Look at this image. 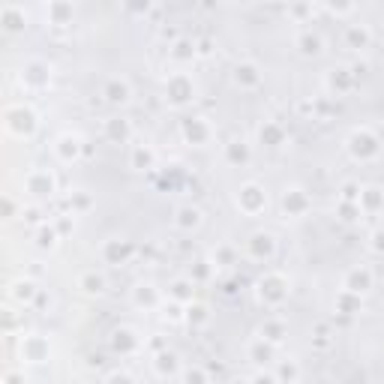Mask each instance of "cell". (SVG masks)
Instances as JSON below:
<instances>
[{
    "mask_svg": "<svg viewBox=\"0 0 384 384\" xmlns=\"http://www.w3.org/2000/svg\"><path fill=\"white\" fill-rule=\"evenodd\" d=\"M36 297H39V286L33 279H16L9 286V301L16 303V306H31V303H36Z\"/></svg>",
    "mask_w": 384,
    "mask_h": 384,
    "instance_id": "d6986e66",
    "label": "cell"
},
{
    "mask_svg": "<svg viewBox=\"0 0 384 384\" xmlns=\"http://www.w3.org/2000/svg\"><path fill=\"white\" fill-rule=\"evenodd\" d=\"M0 27L4 33H24L27 27V12L21 4H4L0 6Z\"/></svg>",
    "mask_w": 384,
    "mask_h": 384,
    "instance_id": "e0dca14e",
    "label": "cell"
},
{
    "mask_svg": "<svg viewBox=\"0 0 384 384\" xmlns=\"http://www.w3.org/2000/svg\"><path fill=\"white\" fill-rule=\"evenodd\" d=\"M195 54H198V42H192V39H187V36L175 39L172 58H175L177 63H190V61H195Z\"/></svg>",
    "mask_w": 384,
    "mask_h": 384,
    "instance_id": "8d00e7d4",
    "label": "cell"
},
{
    "mask_svg": "<svg viewBox=\"0 0 384 384\" xmlns=\"http://www.w3.org/2000/svg\"><path fill=\"white\" fill-rule=\"evenodd\" d=\"M99 255H103L105 264H126L135 255V244L133 240H120V237H111L103 244V249H99Z\"/></svg>",
    "mask_w": 384,
    "mask_h": 384,
    "instance_id": "5bb4252c",
    "label": "cell"
},
{
    "mask_svg": "<svg viewBox=\"0 0 384 384\" xmlns=\"http://www.w3.org/2000/svg\"><path fill=\"white\" fill-rule=\"evenodd\" d=\"M24 190L33 198H51L58 192V177H54V172H48V168H33V172H27V177H24Z\"/></svg>",
    "mask_w": 384,
    "mask_h": 384,
    "instance_id": "ba28073f",
    "label": "cell"
},
{
    "mask_svg": "<svg viewBox=\"0 0 384 384\" xmlns=\"http://www.w3.org/2000/svg\"><path fill=\"white\" fill-rule=\"evenodd\" d=\"M369 42H373V31H369L366 24H348L346 27V46L360 51V48H369Z\"/></svg>",
    "mask_w": 384,
    "mask_h": 384,
    "instance_id": "f546056e",
    "label": "cell"
},
{
    "mask_svg": "<svg viewBox=\"0 0 384 384\" xmlns=\"http://www.w3.org/2000/svg\"><path fill=\"white\" fill-rule=\"evenodd\" d=\"M276 378H279V384H294L297 378H301V366H297L294 360H282L279 369H276Z\"/></svg>",
    "mask_w": 384,
    "mask_h": 384,
    "instance_id": "ab89813d",
    "label": "cell"
},
{
    "mask_svg": "<svg viewBox=\"0 0 384 384\" xmlns=\"http://www.w3.org/2000/svg\"><path fill=\"white\" fill-rule=\"evenodd\" d=\"M336 213H339V219H343V222H358L363 217L360 204H354V202H339L336 204Z\"/></svg>",
    "mask_w": 384,
    "mask_h": 384,
    "instance_id": "60d3db41",
    "label": "cell"
},
{
    "mask_svg": "<svg viewBox=\"0 0 384 384\" xmlns=\"http://www.w3.org/2000/svg\"><path fill=\"white\" fill-rule=\"evenodd\" d=\"M247 354H249V360H252V363H259V366H264V363H270V360H274V354H276V346H270V343H264V339L259 336V339H252V343H249Z\"/></svg>",
    "mask_w": 384,
    "mask_h": 384,
    "instance_id": "e575fe53",
    "label": "cell"
},
{
    "mask_svg": "<svg viewBox=\"0 0 384 384\" xmlns=\"http://www.w3.org/2000/svg\"><path fill=\"white\" fill-rule=\"evenodd\" d=\"M333 306H336V312H343V316H358L360 306H363V297H358V294H348V291H339Z\"/></svg>",
    "mask_w": 384,
    "mask_h": 384,
    "instance_id": "74e56055",
    "label": "cell"
},
{
    "mask_svg": "<svg viewBox=\"0 0 384 384\" xmlns=\"http://www.w3.org/2000/svg\"><path fill=\"white\" fill-rule=\"evenodd\" d=\"M207 318H210L207 306H202V303H190V306H187V321H190L192 327H202V324H207Z\"/></svg>",
    "mask_w": 384,
    "mask_h": 384,
    "instance_id": "b9f144b4",
    "label": "cell"
},
{
    "mask_svg": "<svg viewBox=\"0 0 384 384\" xmlns=\"http://www.w3.org/2000/svg\"><path fill=\"white\" fill-rule=\"evenodd\" d=\"M4 126H6V133L12 138H19V141H27V138H33L36 130H39V115L33 111V105H27V103H12L4 108Z\"/></svg>",
    "mask_w": 384,
    "mask_h": 384,
    "instance_id": "6da1fadb",
    "label": "cell"
},
{
    "mask_svg": "<svg viewBox=\"0 0 384 384\" xmlns=\"http://www.w3.org/2000/svg\"><path fill=\"white\" fill-rule=\"evenodd\" d=\"M105 276L103 274H96V270H84V274L78 276V289L84 291V294H90V297H99L105 291Z\"/></svg>",
    "mask_w": 384,
    "mask_h": 384,
    "instance_id": "836d02e7",
    "label": "cell"
},
{
    "mask_svg": "<svg viewBox=\"0 0 384 384\" xmlns=\"http://www.w3.org/2000/svg\"><path fill=\"white\" fill-rule=\"evenodd\" d=\"M54 225H58V232H61V234L73 232V219H69V217H66V219H58V222H54Z\"/></svg>",
    "mask_w": 384,
    "mask_h": 384,
    "instance_id": "9f6ffc18",
    "label": "cell"
},
{
    "mask_svg": "<svg viewBox=\"0 0 384 384\" xmlns=\"http://www.w3.org/2000/svg\"><path fill=\"white\" fill-rule=\"evenodd\" d=\"M76 16V6L66 4V0H51V4L46 6V19L48 24H58V27H66L69 21H73Z\"/></svg>",
    "mask_w": 384,
    "mask_h": 384,
    "instance_id": "484cf974",
    "label": "cell"
},
{
    "mask_svg": "<svg viewBox=\"0 0 384 384\" xmlns=\"http://www.w3.org/2000/svg\"><path fill=\"white\" fill-rule=\"evenodd\" d=\"M21 219L24 222H39V207H21Z\"/></svg>",
    "mask_w": 384,
    "mask_h": 384,
    "instance_id": "db71d44e",
    "label": "cell"
},
{
    "mask_svg": "<svg viewBox=\"0 0 384 384\" xmlns=\"http://www.w3.org/2000/svg\"><path fill=\"white\" fill-rule=\"evenodd\" d=\"M289 276L286 274H276V270H270V274L259 276V282H255V294H259V301L270 309H276L289 301Z\"/></svg>",
    "mask_w": 384,
    "mask_h": 384,
    "instance_id": "3957f363",
    "label": "cell"
},
{
    "mask_svg": "<svg viewBox=\"0 0 384 384\" xmlns=\"http://www.w3.org/2000/svg\"><path fill=\"white\" fill-rule=\"evenodd\" d=\"M360 210L366 213V217L384 210V190L381 187H363L360 190Z\"/></svg>",
    "mask_w": 384,
    "mask_h": 384,
    "instance_id": "4dcf8cb0",
    "label": "cell"
},
{
    "mask_svg": "<svg viewBox=\"0 0 384 384\" xmlns=\"http://www.w3.org/2000/svg\"><path fill=\"white\" fill-rule=\"evenodd\" d=\"M327 12H333V16H348V12H354V4H331L327 6Z\"/></svg>",
    "mask_w": 384,
    "mask_h": 384,
    "instance_id": "f5cc1de1",
    "label": "cell"
},
{
    "mask_svg": "<svg viewBox=\"0 0 384 384\" xmlns=\"http://www.w3.org/2000/svg\"><path fill=\"white\" fill-rule=\"evenodd\" d=\"M198 225H202V210L198 207H192V204H180L177 210H175V229H180V232H195Z\"/></svg>",
    "mask_w": 384,
    "mask_h": 384,
    "instance_id": "d4e9b609",
    "label": "cell"
},
{
    "mask_svg": "<svg viewBox=\"0 0 384 384\" xmlns=\"http://www.w3.org/2000/svg\"><path fill=\"white\" fill-rule=\"evenodd\" d=\"M153 369H156V375H160V378H168V375H175L177 369H180V358H177L175 351L162 348V351H156V358H153Z\"/></svg>",
    "mask_w": 384,
    "mask_h": 384,
    "instance_id": "f1b7e54d",
    "label": "cell"
},
{
    "mask_svg": "<svg viewBox=\"0 0 384 384\" xmlns=\"http://www.w3.org/2000/svg\"><path fill=\"white\" fill-rule=\"evenodd\" d=\"M180 381H183V384H213L210 375H207V369L198 366V363L183 366V369H180Z\"/></svg>",
    "mask_w": 384,
    "mask_h": 384,
    "instance_id": "f35d334b",
    "label": "cell"
},
{
    "mask_svg": "<svg viewBox=\"0 0 384 384\" xmlns=\"http://www.w3.org/2000/svg\"><path fill=\"white\" fill-rule=\"evenodd\" d=\"M168 297L177 301V303H183V306L195 303V282L192 279H175L172 286H168Z\"/></svg>",
    "mask_w": 384,
    "mask_h": 384,
    "instance_id": "d6a6232c",
    "label": "cell"
},
{
    "mask_svg": "<svg viewBox=\"0 0 384 384\" xmlns=\"http://www.w3.org/2000/svg\"><path fill=\"white\" fill-rule=\"evenodd\" d=\"M234 202H237L240 210L247 213V217H259V213H264V207H267V192H264L261 183L249 180V183H244V187L237 190Z\"/></svg>",
    "mask_w": 384,
    "mask_h": 384,
    "instance_id": "52a82bcc",
    "label": "cell"
},
{
    "mask_svg": "<svg viewBox=\"0 0 384 384\" xmlns=\"http://www.w3.org/2000/svg\"><path fill=\"white\" fill-rule=\"evenodd\" d=\"M180 135H183V141H187V145L202 147V145H207V141H210L213 130H210L207 118H187V120L180 123Z\"/></svg>",
    "mask_w": 384,
    "mask_h": 384,
    "instance_id": "9a60e30c",
    "label": "cell"
},
{
    "mask_svg": "<svg viewBox=\"0 0 384 384\" xmlns=\"http://www.w3.org/2000/svg\"><path fill=\"white\" fill-rule=\"evenodd\" d=\"M234 261V249L232 247H219L213 252V264H232Z\"/></svg>",
    "mask_w": 384,
    "mask_h": 384,
    "instance_id": "681fc988",
    "label": "cell"
},
{
    "mask_svg": "<svg viewBox=\"0 0 384 384\" xmlns=\"http://www.w3.org/2000/svg\"><path fill=\"white\" fill-rule=\"evenodd\" d=\"M195 99V81L187 73H172L165 78V103L172 108H187Z\"/></svg>",
    "mask_w": 384,
    "mask_h": 384,
    "instance_id": "277c9868",
    "label": "cell"
},
{
    "mask_svg": "<svg viewBox=\"0 0 384 384\" xmlns=\"http://www.w3.org/2000/svg\"><path fill=\"white\" fill-rule=\"evenodd\" d=\"M16 213H19V204H16V198L6 195L4 198V219H16Z\"/></svg>",
    "mask_w": 384,
    "mask_h": 384,
    "instance_id": "816d5d0a",
    "label": "cell"
},
{
    "mask_svg": "<svg viewBox=\"0 0 384 384\" xmlns=\"http://www.w3.org/2000/svg\"><path fill=\"white\" fill-rule=\"evenodd\" d=\"M222 156H225V162H229V165L244 168V165H249V160H252V147L247 145L244 138H232L229 145H225Z\"/></svg>",
    "mask_w": 384,
    "mask_h": 384,
    "instance_id": "ffe728a7",
    "label": "cell"
},
{
    "mask_svg": "<svg viewBox=\"0 0 384 384\" xmlns=\"http://www.w3.org/2000/svg\"><path fill=\"white\" fill-rule=\"evenodd\" d=\"M294 46L301 48V54H306V58H318V54L324 51V39L318 33H312V31H301L294 39Z\"/></svg>",
    "mask_w": 384,
    "mask_h": 384,
    "instance_id": "1f68e13d",
    "label": "cell"
},
{
    "mask_svg": "<svg viewBox=\"0 0 384 384\" xmlns=\"http://www.w3.org/2000/svg\"><path fill=\"white\" fill-rule=\"evenodd\" d=\"M130 165L135 168V172H150V168L156 165V150L150 145H133L130 150Z\"/></svg>",
    "mask_w": 384,
    "mask_h": 384,
    "instance_id": "83f0119b",
    "label": "cell"
},
{
    "mask_svg": "<svg viewBox=\"0 0 384 384\" xmlns=\"http://www.w3.org/2000/svg\"><path fill=\"white\" fill-rule=\"evenodd\" d=\"M4 384H24V375H21V373H16V369H9L6 378H4Z\"/></svg>",
    "mask_w": 384,
    "mask_h": 384,
    "instance_id": "11a10c76",
    "label": "cell"
},
{
    "mask_svg": "<svg viewBox=\"0 0 384 384\" xmlns=\"http://www.w3.org/2000/svg\"><path fill=\"white\" fill-rule=\"evenodd\" d=\"M61 240V232L54 222H42L36 225V249H54Z\"/></svg>",
    "mask_w": 384,
    "mask_h": 384,
    "instance_id": "d590c367",
    "label": "cell"
},
{
    "mask_svg": "<svg viewBox=\"0 0 384 384\" xmlns=\"http://www.w3.org/2000/svg\"><path fill=\"white\" fill-rule=\"evenodd\" d=\"M249 384H279V378H276L274 373H264V369H261V373H255V375L249 378Z\"/></svg>",
    "mask_w": 384,
    "mask_h": 384,
    "instance_id": "f907efd6",
    "label": "cell"
},
{
    "mask_svg": "<svg viewBox=\"0 0 384 384\" xmlns=\"http://www.w3.org/2000/svg\"><path fill=\"white\" fill-rule=\"evenodd\" d=\"M133 303L138 309H156L162 303V294L156 286H150V282H138V286L133 289Z\"/></svg>",
    "mask_w": 384,
    "mask_h": 384,
    "instance_id": "7402d4cb",
    "label": "cell"
},
{
    "mask_svg": "<svg viewBox=\"0 0 384 384\" xmlns=\"http://www.w3.org/2000/svg\"><path fill=\"white\" fill-rule=\"evenodd\" d=\"M19 358L24 363H46L51 358V343L42 333H21L19 339Z\"/></svg>",
    "mask_w": 384,
    "mask_h": 384,
    "instance_id": "5b68a950",
    "label": "cell"
},
{
    "mask_svg": "<svg viewBox=\"0 0 384 384\" xmlns=\"http://www.w3.org/2000/svg\"><path fill=\"white\" fill-rule=\"evenodd\" d=\"M373 289H375V274H373V270H369L366 264H358V267L346 270V276H343V291L363 297V294H369Z\"/></svg>",
    "mask_w": 384,
    "mask_h": 384,
    "instance_id": "9c48e42d",
    "label": "cell"
},
{
    "mask_svg": "<svg viewBox=\"0 0 384 384\" xmlns=\"http://www.w3.org/2000/svg\"><path fill=\"white\" fill-rule=\"evenodd\" d=\"M346 150L354 162H375L381 156V138L369 126H354L346 135Z\"/></svg>",
    "mask_w": 384,
    "mask_h": 384,
    "instance_id": "7a4b0ae2",
    "label": "cell"
},
{
    "mask_svg": "<svg viewBox=\"0 0 384 384\" xmlns=\"http://www.w3.org/2000/svg\"><path fill=\"white\" fill-rule=\"evenodd\" d=\"M294 16H306V12H312V6H291Z\"/></svg>",
    "mask_w": 384,
    "mask_h": 384,
    "instance_id": "6f0895ef",
    "label": "cell"
},
{
    "mask_svg": "<svg viewBox=\"0 0 384 384\" xmlns=\"http://www.w3.org/2000/svg\"><path fill=\"white\" fill-rule=\"evenodd\" d=\"M213 261H195V267H192V282H204V279H210L213 276Z\"/></svg>",
    "mask_w": 384,
    "mask_h": 384,
    "instance_id": "bcb514c9",
    "label": "cell"
},
{
    "mask_svg": "<svg viewBox=\"0 0 384 384\" xmlns=\"http://www.w3.org/2000/svg\"><path fill=\"white\" fill-rule=\"evenodd\" d=\"M360 183H354V180H346L343 183V190H339V202H354V204H360Z\"/></svg>",
    "mask_w": 384,
    "mask_h": 384,
    "instance_id": "ee69618b",
    "label": "cell"
},
{
    "mask_svg": "<svg viewBox=\"0 0 384 384\" xmlns=\"http://www.w3.org/2000/svg\"><path fill=\"white\" fill-rule=\"evenodd\" d=\"M105 384H135V378L130 373H123V369H115V373L105 375Z\"/></svg>",
    "mask_w": 384,
    "mask_h": 384,
    "instance_id": "7dc6e473",
    "label": "cell"
},
{
    "mask_svg": "<svg viewBox=\"0 0 384 384\" xmlns=\"http://www.w3.org/2000/svg\"><path fill=\"white\" fill-rule=\"evenodd\" d=\"M354 84H358V76H354L348 66H333V69H327V76H324V88H327L331 96L351 93Z\"/></svg>",
    "mask_w": 384,
    "mask_h": 384,
    "instance_id": "30bf717a",
    "label": "cell"
},
{
    "mask_svg": "<svg viewBox=\"0 0 384 384\" xmlns=\"http://www.w3.org/2000/svg\"><path fill=\"white\" fill-rule=\"evenodd\" d=\"M247 255L252 261H270L276 255V237L270 232H255L247 240Z\"/></svg>",
    "mask_w": 384,
    "mask_h": 384,
    "instance_id": "4fadbf2b",
    "label": "cell"
},
{
    "mask_svg": "<svg viewBox=\"0 0 384 384\" xmlns=\"http://www.w3.org/2000/svg\"><path fill=\"white\" fill-rule=\"evenodd\" d=\"M234 84L240 90H255L261 84V66L255 61H240L234 66Z\"/></svg>",
    "mask_w": 384,
    "mask_h": 384,
    "instance_id": "ac0fdd59",
    "label": "cell"
},
{
    "mask_svg": "<svg viewBox=\"0 0 384 384\" xmlns=\"http://www.w3.org/2000/svg\"><path fill=\"white\" fill-rule=\"evenodd\" d=\"M19 78H21V84H24L27 90H46L48 84H51V63L42 61V58L24 61Z\"/></svg>",
    "mask_w": 384,
    "mask_h": 384,
    "instance_id": "8992f818",
    "label": "cell"
},
{
    "mask_svg": "<svg viewBox=\"0 0 384 384\" xmlns=\"http://www.w3.org/2000/svg\"><path fill=\"white\" fill-rule=\"evenodd\" d=\"M286 138H289L286 126L276 123V120H264L259 126V141L264 147H282V145H286Z\"/></svg>",
    "mask_w": 384,
    "mask_h": 384,
    "instance_id": "603a6c76",
    "label": "cell"
},
{
    "mask_svg": "<svg viewBox=\"0 0 384 384\" xmlns=\"http://www.w3.org/2000/svg\"><path fill=\"white\" fill-rule=\"evenodd\" d=\"M369 249H373L375 255H384V229H375L373 234H369Z\"/></svg>",
    "mask_w": 384,
    "mask_h": 384,
    "instance_id": "c3c4849f",
    "label": "cell"
},
{
    "mask_svg": "<svg viewBox=\"0 0 384 384\" xmlns=\"http://www.w3.org/2000/svg\"><path fill=\"white\" fill-rule=\"evenodd\" d=\"M162 316L168 318V321H187V306L183 303H177V301H172V303H162Z\"/></svg>",
    "mask_w": 384,
    "mask_h": 384,
    "instance_id": "f6af8a7d",
    "label": "cell"
},
{
    "mask_svg": "<svg viewBox=\"0 0 384 384\" xmlns=\"http://www.w3.org/2000/svg\"><path fill=\"white\" fill-rule=\"evenodd\" d=\"M69 207H73V213H84V210L93 207V198L84 190H76L73 195H69Z\"/></svg>",
    "mask_w": 384,
    "mask_h": 384,
    "instance_id": "7bdbcfd3",
    "label": "cell"
},
{
    "mask_svg": "<svg viewBox=\"0 0 384 384\" xmlns=\"http://www.w3.org/2000/svg\"><path fill=\"white\" fill-rule=\"evenodd\" d=\"M51 150H54V156H58V162L73 165V162H78V156H81V150H84V141H81V135H76V133H63V135L54 138Z\"/></svg>",
    "mask_w": 384,
    "mask_h": 384,
    "instance_id": "8fae6325",
    "label": "cell"
},
{
    "mask_svg": "<svg viewBox=\"0 0 384 384\" xmlns=\"http://www.w3.org/2000/svg\"><path fill=\"white\" fill-rule=\"evenodd\" d=\"M309 210H312V198H309L306 190L289 187L286 192H282V213H286V217L297 219V217H306Z\"/></svg>",
    "mask_w": 384,
    "mask_h": 384,
    "instance_id": "7c38bea8",
    "label": "cell"
},
{
    "mask_svg": "<svg viewBox=\"0 0 384 384\" xmlns=\"http://www.w3.org/2000/svg\"><path fill=\"white\" fill-rule=\"evenodd\" d=\"M105 138L115 141V145H126L133 138V123L126 118H108L105 120Z\"/></svg>",
    "mask_w": 384,
    "mask_h": 384,
    "instance_id": "4316f807",
    "label": "cell"
},
{
    "mask_svg": "<svg viewBox=\"0 0 384 384\" xmlns=\"http://www.w3.org/2000/svg\"><path fill=\"white\" fill-rule=\"evenodd\" d=\"M259 336L270 346H279V343H286V336H289V324L282 318H264V324L259 327Z\"/></svg>",
    "mask_w": 384,
    "mask_h": 384,
    "instance_id": "cb8c5ba5",
    "label": "cell"
},
{
    "mask_svg": "<svg viewBox=\"0 0 384 384\" xmlns=\"http://www.w3.org/2000/svg\"><path fill=\"white\" fill-rule=\"evenodd\" d=\"M103 96H105L108 105H126L133 99V84L126 81L123 76H111L103 84Z\"/></svg>",
    "mask_w": 384,
    "mask_h": 384,
    "instance_id": "2e32d148",
    "label": "cell"
},
{
    "mask_svg": "<svg viewBox=\"0 0 384 384\" xmlns=\"http://www.w3.org/2000/svg\"><path fill=\"white\" fill-rule=\"evenodd\" d=\"M138 346H141V336L133 331V327H118V331L111 333V351H118V354H133Z\"/></svg>",
    "mask_w": 384,
    "mask_h": 384,
    "instance_id": "44dd1931",
    "label": "cell"
}]
</instances>
